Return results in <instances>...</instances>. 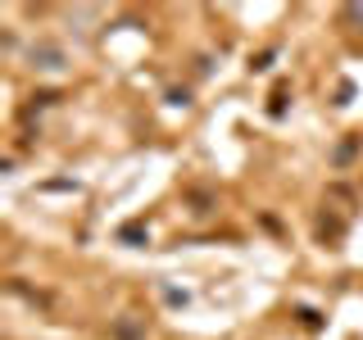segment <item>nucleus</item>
<instances>
[{"label": "nucleus", "instance_id": "1", "mask_svg": "<svg viewBox=\"0 0 363 340\" xmlns=\"http://www.w3.org/2000/svg\"><path fill=\"white\" fill-rule=\"evenodd\" d=\"M114 336H118V340H141V331H136L132 322H118V327H114Z\"/></svg>", "mask_w": 363, "mask_h": 340}, {"label": "nucleus", "instance_id": "3", "mask_svg": "<svg viewBox=\"0 0 363 340\" xmlns=\"http://www.w3.org/2000/svg\"><path fill=\"white\" fill-rule=\"evenodd\" d=\"M118 236H123V241H145V227H123Z\"/></svg>", "mask_w": 363, "mask_h": 340}, {"label": "nucleus", "instance_id": "2", "mask_svg": "<svg viewBox=\"0 0 363 340\" xmlns=\"http://www.w3.org/2000/svg\"><path fill=\"white\" fill-rule=\"evenodd\" d=\"M37 59H41V68H59V50H37Z\"/></svg>", "mask_w": 363, "mask_h": 340}]
</instances>
